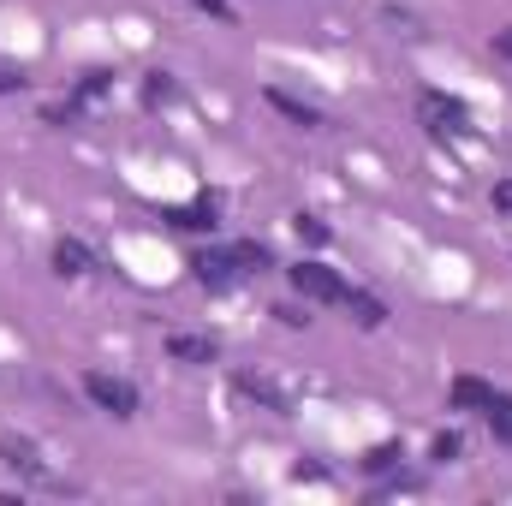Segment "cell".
I'll use <instances>...</instances> for the list:
<instances>
[{
	"mask_svg": "<svg viewBox=\"0 0 512 506\" xmlns=\"http://www.w3.org/2000/svg\"><path fill=\"white\" fill-rule=\"evenodd\" d=\"M262 274L268 268V251L262 245H221V251H197L191 256V274H197V286H209V292H227L233 280H245V274Z\"/></svg>",
	"mask_w": 512,
	"mask_h": 506,
	"instance_id": "1",
	"label": "cell"
},
{
	"mask_svg": "<svg viewBox=\"0 0 512 506\" xmlns=\"http://www.w3.org/2000/svg\"><path fill=\"white\" fill-rule=\"evenodd\" d=\"M292 286H298L310 304H346V292H352L328 262H298V268H292Z\"/></svg>",
	"mask_w": 512,
	"mask_h": 506,
	"instance_id": "2",
	"label": "cell"
},
{
	"mask_svg": "<svg viewBox=\"0 0 512 506\" xmlns=\"http://www.w3.org/2000/svg\"><path fill=\"white\" fill-rule=\"evenodd\" d=\"M417 120L435 131V137H447V131H465L471 126V108L459 102V96H441V90H423L417 96Z\"/></svg>",
	"mask_w": 512,
	"mask_h": 506,
	"instance_id": "3",
	"label": "cell"
},
{
	"mask_svg": "<svg viewBox=\"0 0 512 506\" xmlns=\"http://www.w3.org/2000/svg\"><path fill=\"white\" fill-rule=\"evenodd\" d=\"M84 393H90L102 411H114V417H131V411H137V387H131V381H120V376L90 370V376H84Z\"/></svg>",
	"mask_w": 512,
	"mask_h": 506,
	"instance_id": "4",
	"label": "cell"
},
{
	"mask_svg": "<svg viewBox=\"0 0 512 506\" xmlns=\"http://www.w3.org/2000/svg\"><path fill=\"white\" fill-rule=\"evenodd\" d=\"M108 84H114V72H84V78H78V90H72V96H66L60 108H48V120H54V126L78 120V114H84L90 102H102V96H108Z\"/></svg>",
	"mask_w": 512,
	"mask_h": 506,
	"instance_id": "5",
	"label": "cell"
},
{
	"mask_svg": "<svg viewBox=\"0 0 512 506\" xmlns=\"http://www.w3.org/2000/svg\"><path fill=\"white\" fill-rule=\"evenodd\" d=\"M0 459H6V465H12L18 477H30V483H48V489L60 483V477H54V471L42 465V453H36V447H30L24 435H0Z\"/></svg>",
	"mask_w": 512,
	"mask_h": 506,
	"instance_id": "6",
	"label": "cell"
},
{
	"mask_svg": "<svg viewBox=\"0 0 512 506\" xmlns=\"http://www.w3.org/2000/svg\"><path fill=\"white\" fill-rule=\"evenodd\" d=\"M167 352H173L179 364H215V358H221V346H215L209 334H173Z\"/></svg>",
	"mask_w": 512,
	"mask_h": 506,
	"instance_id": "7",
	"label": "cell"
},
{
	"mask_svg": "<svg viewBox=\"0 0 512 506\" xmlns=\"http://www.w3.org/2000/svg\"><path fill=\"white\" fill-rule=\"evenodd\" d=\"M262 96H268V108H280V114H286L292 126H304V131H310V126H322V114H316L310 102H298V96H286V90H274V84H268Z\"/></svg>",
	"mask_w": 512,
	"mask_h": 506,
	"instance_id": "8",
	"label": "cell"
},
{
	"mask_svg": "<svg viewBox=\"0 0 512 506\" xmlns=\"http://www.w3.org/2000/svg\"><path fill=\"white\" fill-rule=\"evenodd\" d=\"M167 221L185 227V233H209L215 227V197H197L191 209H167Z\"/></svg>",
	"mask_w": 512,
	"mask_h": 506,
	"instance_id": "9",
	"label": "cell"
},
{
	"mask_svg": "<svg viewBox=\"0 0 512 506\" xmlns=\"http://www.w3.org/2000/svg\"><path fill=\"white\" fill-rule=\"evenodd\" d=\"M54 268H60V274H90L96 256H90V245H78V239H60V245H54Z\"/></svg>",
	"mask_w": 512,
	"mask_h": 506,
	"instance_id": "10",
	"label": "cell"
},
{
	"mask_svg": "<svg viewBox=\"0 0 512 506\" xmlns=\"http://www.w3.org/2000/svg\"><path fill=\"white\" fill-rule=\"evenodd\" d=\"M489 393H495L489 381L459 376V381H453V411H483V405H489Z\"/></svg>",
	"mask_w": 512,
	"mask_h": 506,
	"instance_id": "11",
	"label": "cell"
},
{
	"mask_svg": "<svg viewBox=\"0 0 512 506\" xmlns=\"http://www.w3.org/2000/svg\"><path fill=\"white\" fill-rule=\"evenodd\" d=\"M483 417H489V429H495V441L512 447V393H489V405H483Z\"/></svg>",
	"mask_w": 512,
	"mask_h": 506,
	"instance_id": "12",
	"label": "cell"
},
{
	"mask_svg": "<svg viewBox=\"0 0 512 506\" xmlns=\"http://www.w3.org/2000/svg\"><path fill=\"white\" fill-rule=\"evenodd\" d=\"M239 393H245V399H262L268 411H286V393H280L274 381H262V376H239Z\"/></svg>",
	"mask_w": 512,
	"mask_h": 506,
	"instance_id": "13",
	"label": "cell"
},
{
	"mask_svg": "<svg viewBox=\"0 0 512 506\" xmlns=\"http://www.w3.org/2000/svg\"><path fill=\"white\" fill-rule=\"evenodd\" d=\"M346 310L364 322V328H382L387 322V310H382V298H370V292H346Z\"/></svg>",
	"mask_w": 512,
	"mask_h": 506,
	"instance_id": "14",
	"label": "cell"
},
{
	"mask_svg": "<svg viewBox=\"0 0 512 506\" xmlns=\"http://www.w3.org/2000/svg\"><path fill=\"white\" fill-rule=\"evenodd\" d=\"M143 102L155 108V102H173V78L167 72H149V84H143Z\"/></svg>",
	"mask_w": 512,
	"mask_h": 506,
	"instance_id": "15",
	"label": "cell"
},
{
	"mask_svg": "<svg viewBox=\"0 0 512 506\" xmlns=\"http://www.w3.org/2000/svg\"><path fill=\"white\" fill-rule=\"evenodd\" d=\"M393 465H399V441H382V447L364 459V471H393Z\"/></svg>",
	"mask_w": 512,
	"mask_h": 506,
	"instance_id": "16",
	"label": "cell"
},
{
	"mask_svg": "<svg viewBox=\"0 0 512 506\" xmlns=\"http://www.w3.org/2000/svg\"><path fill=\"white\" fill-rule=\"evenodd\" d=\"M298 233H304V239H310V245H322V239H328V227H322V221H316V215H298Z\"/></svg>",
	"mask_w": 512,
	"mask_h": 506,
	"instance_id": "17",
	"label": "cell"
},
{
	"mask_svg": "<svg viewBox=\"0 0 512 506\" xmlns=\"http://www.w3.org/2000/svg\"><path fill=\"white\" fill-rule=\"evenodd\" d=\"M429 453H435L441 465H447V459H459V435H435V447H429Z\"/></svg>",
	"mask_w": 512,
	"mask_h": 506,
	"instance_id": "18",
	"label": "cell"
},
{
	"mask_svg": "<svg viewBox=\"0 0 512 506\" xmlns=\"http://www.w3.org/2000/svg\"><path fill=\"white\" fill-rule=\"evenodd\" d=\"M6 90H24V72H18V66H0V96H6Z\"/></svg>",
	"mask_w": 512,
	"mask_h": 506,
	"instance_id": "19",
	"label": "cell"
},
{
	"mask_svg": "<svg viewBox=\"0 0 512 506\" xmlns=\"http://www.w3.org/2000/svg\"><path fill=\"white\" fill-rule=\"evenodd\" d=\"M495 209H501V215H512V179H501V185H495Z\"/></svg>",
	"mask_w": 512,
	"mask_h": 506,
	"instance_id": "20",
	"label": "cell"
},
{
	"mask_svg": "<svg viewBox=\"0 0 512 506\" xmlns=\"http://www.w3.org/2000/svg\"><path fill=\"white\" fill-rule=\"evenodd\" d=\"M495 54H501V60H512V24H507V30H495Z\"/></svg>",
	"mask_w": 512,
	"mask_h": 506,
	"instance_id": "21",
	"label": "cell"
},
{
	"mask_svg": "<svg viewBox=\"0 0 512 506\" xmlns=\"http://www.w3.org/2000/svg\"><path fill=\"white\" fill-rule=\"evenodd\" d=\"M197 6H203V12H215V18H227V12H233L227 0H197Z\"/></svg>",
	"mask_w": 512,
	"mask_h": 506,
	"instance_id": "22",
	"label": "cell"
}]
</instances>
